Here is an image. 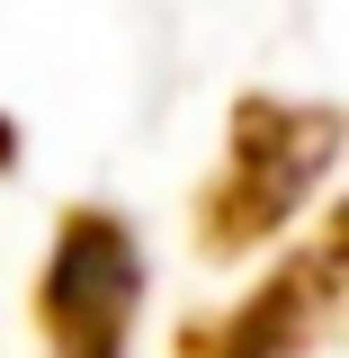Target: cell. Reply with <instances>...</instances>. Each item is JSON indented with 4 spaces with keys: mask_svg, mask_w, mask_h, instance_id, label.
<instances>
[{
    "mask_svg": "<svg viewBox=\"0 0 349 358\" xmlns=\"http://www.w3.org/2000/svg\"><path fill=\"white\" fill-rule=\"evenodd\" d=\"M341 143H349V126H341L332 99L233 90L215 171L197 179V206H188V242H197V260H251L260 242H278V233L322 197Z\"/></svg>",
    "mask_w": 349,
    "mask_h": 358,
    "instance_id": "1",
    "label": "cell"
},
{
    "mask_svg": "<svg viewBox=\"0 0 349 358\" xmlns=\"http://www.w3.org/2000/svg\"><path fill=\"white\" fill-rule=\"evenodd\" d=\"M18 152H27V143H18V117H0V179L18 171Z\"/></svg>",
    "mask_w": 349,
    "mask_h": 358,
    "instance_id": "4",
    "label": "cell"
},
{
    "mask_svg": "<svg viewBox=\"0 0 349 358\" xmlns=\"http://www.w3.org/2000/svg\"><path fill=\"white\" fill-rule=\"evenodd\" d=\"M341 322H349V206H322L260 287H242L215 313H188L171 331V358H322Z\"/></svg>",
    "mask_w": 349,
    "mask_h": 358,
    "instance_id": "2",
    "label": "cell"
},
{
    "mask_svg": "<svg viewBox=\"0 0 349 358\" xmlns=\"http://www.w3.org/2000/svg\"><path fill=\"white\" fill-rule=\"evenodd\" d=\"M134 313H143V242L108 197H81L54 215V242L27 287L45 358H126Z\"/></svg>",
    "mask_w": 349,
    "mask_h": 358,
    "instance_id": "3",
    "label": "cell"
}]
</instances>
